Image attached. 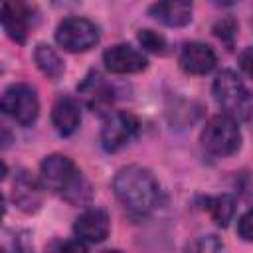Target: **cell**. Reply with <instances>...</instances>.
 I'll use <instances>...</instances> for the list:
<instances>
[{
  "mask_svg": "<svg viewBox=\"0 0 253 253\" xmlns=\"http://www.w3.org/2000/svg\"><path fill=\"white\" fill-rule=\"evenodd\" d=\"M0 107L8 117H12L22 126L34 125L40 113L36 89L28 83H12L10 87H6V91L2 93Z\"/></svg>",
  "mask_w": 253,
  "mask_h": 253,
  "instance_id": "cell-5",
  "label": "cell"
},
{
  "mask_svg": "<svg viewBox=\"0 0 253 253\" xmlns=\"http://www.w3.org/2000/svg\"><path fill=\"white\" fill-rule=\"evenodd\" d=\"M55 40L63 49L71 53H81L91 49L99 42V28L87 18L69 16L59 22L55 30Z\"/></svg>",
  "mask_w": 253,
  "mask_h": 253,
  "instance_id": "cell-6",
  "label": "cell"
},
{
  "mask_svg": "<svg viewBox=\"0 0 253 253\" xmlns=\"http://www.w3.org/2000/svg\"><path fill=\"white\" fill-rule=\"evenodd\" d=\"M53 253H87V247L81 243V239H67L61 241Z\"/></svg>",
  "mask_w": 253,
  "mask_h": 253,
  "instance_id": "cell-23",
  "label": "cell"
},
{
  "mask_svg": "<svg viewBox=\"0 0 253 253\" xmlns=\"http://www.w3.org/2000/svg\"><path fill=\"white\" fill-rule=\"evenodd\" d=\"M51 123L55 126V130L61 136H69L77 130L79 123H81V109L79 103L69 97V95H61L55 99L53 107H51Z\"/></svg>",
  "mask_w": 253,
  "mask_h": 253,
  "instance_id": "cell-12",
  "label": "cell"
},
{
  "mask_svg": "<svg viewBox=\"0 0 253 253\" xmlns=\"http://www.w3.org/2000/svg\"><path fill=\"white\" fill-rule=\"evenodd\" d=\"M32 8L24 2H4L2 4V28L4 32L18 43H24L30 32V26L34 24Z\"/></svg>",
  "mask_w": 253,
  "mask_h": 253,
  "instance_id": "cell-10",
  "label": "cell"
},
{
  "mask_svg": "<svg viewBox=\"0 0 253 253\" xmlns=\"http://www.w3.org/2000/svg\"><path fill=\"white\" fill-rule=\"evenodd\" d=\"M103 63L107 71L117 75H126V73L142 71L146 67V57L142 55V51L134 49L128 43H117L103 53Z\"/></svg>",
  "mask_w": 253,
  "mask_h": 253,
  "instance_id": "cell-8",
  "label": "cell"
},
{
  "mask_svg": "<svg viewBox=\"0 0 253 253\" xmlns=\"http://www.w3.org/2000/svg\"><path fill=\"white\" fill-rule=\"evenodd\" d=\"M34 61L40 67V71L43 75H47L49 79H59L63 73V61L59 59V55L45 43H40L34 51Z\"/></svg>",
  "mask_w": 253,
  "mask_h": 253,
  "instance_id": "cell-16",
  "label": "cell"
},
{
  "mask_svg": "<svg viewBox=\"0 0 253 253\" xmlns=\"http://www.w3.org/2000/svg\"><path fill=\"white\" fill-rule=\"evenodd\" d=\"M111 229V221L105 210L101 208H89L83 213H79V217L73 223V231L77 235V239L81 241H89V243H99L109 235Z\"/></svg>",
  "mask_w": 253,
  "mask_h": 253,
  "instance_id": "cell-11",
  "label": "cell"
},
{
  "mask_svg": "<svg viewBox=\"0 0 253 253\" xmlns=\"http://www.w3.org/2000/svg\"><path fill=\"white\" fill-rule=\"evenodd\" d=\"M200 140H202V146L210 154L229 156L237 152L241 146V130L237 126V121L219 113V115H213L206 123Z\"/></svg>",
  "mask_w": 253,
  "mask_h": 253,
  "instance_id": "cell-4",
  "label": "cell"
},
{
  "mask_svg": "<svg viewBox=\"0 0 253 253\" xmlns=\"http://www.w3.org/2000/svg\"><path fill=\"white\" fill-rule=\"evenodd\" d=\"M101 253H121V251H115V249H107V251H101Z\"/></svg>",
  "mask_w": 253,
  "mask_h": 253,
  "instance_id": "cell-25",
  "label": "cell"
},
{
  "mask_svg": "<svg viewBox=\"0 0 253 253\" xmlns=\"http://www.w3.org/2000/svg\"><path fill=\"white\" fill-rule=\"evenodd\" d=\"M204 208H206V211L211 215V219H213L217 225L225 227V225L231 221L233 213H235V200H233V196H229V194L210 196V198L204 200Z\"/></svg>",
  "mask_w": 253,
  "mask_h": 253,
  "instance_id": "cell-15",
  "label": "cell"
},
{
  "mask_svg": "<svg viewBox=\"0 0 253 253\" xmlns=\"http://www.w3.org/2000/svg\"><path fill=\"white\" fill-rule=\"evenodd\" d=\"M81 91L85 93V99H87V105L91 109H101V107H107L111 103V87L103 83V79L99 75L95 77H89L83 85H81Z\"/></svg>",
  "mask_w": 253,
  "mask_h": 253,
  "instance_id": "cell-17",
  "label": "cell"
},
{
  "mask_svg": "<svg viewBox=\"0 0 253 253\" xmlns=\"http://www.w3.org/2000/svg\"><path fill=\"white\" fill-rule=\"evenodd\" d=\"M138 134V119L128 111H111L101 126V144L107 152H117Z\"/></svg>",
  "mask_w": 253,
  "mask_h": 253,
  "instance_id": "cell-7",
  "label": "cell"
},
{
  "mask_svg": "<svg viewBox=\"0 0 253 253\" xmlns=\"http://www.w3.org/2000/svg\"><path fill=\"white\" fill-rule=\"evenodd\" d=\"M138 42L140 45L146 49V51H152V53H166V40L162 34L154 32V30H140L138 32Z\"/></svg>",
  "mask_w": 253,
  "mask_h": 253,
  "instance_id": "cell-19",
  "label": "cell"
},
{
  "mask_svg": "<svg viewBox=\"0 0 253 253\" xmlns=\"http://www.w3.org/2000/svg\"><path fill=\"white\" fill-rule=\"evenodd\" d=\"M117 200L136 215H146L160 206V186L148 168L138 164L123 166L113 180Z\"/></svg>",
  "mask_w": 253,
  "mask_h": 253,
  "instance_id": "cell-1",
  "label": "cell"
},
{
  "mask_svg": "<svg viewBox=\"0 0 253 253\" xmlns=\"http://www.w3.org/2000/svg\"><path fill=\"white\" fill-rule=\"evenodd\" d=\"M178 63L190 75H206L215 67L217 57H215V51L208 43H204V42H188L180 49Z\"/></svg>",
  "mask_w": 253,
  "mask_h": 253,
  "instance_id": "cell-9",
  "label": "cell"
},
{
  "mask_svg": "<svg viewBox=\"0 0 253 253\" xmlns=\"http://www.w3.org/2000/svg\"><path fill=\"white\" fill-rule=\"evenodd\" d=\"M150 16L170 28L186 26L192 20V4L190 2H156L148 8Z\"/></svg>",
  "mask_w": 253,
  "mask_h": 253,
  "instance_id": "cell-13",
  "label": "cell"
},
{
  "mask_svg": "<svg viewBox=\"0 0 253 253\" xmlns=\"http://www.w3.org/2000/svg\"><path fill=\"white\" fill-rule=\"evenodd\" d=\"M4 253H34V251H32V245L26 239V235L24 237L16 235V237H12V239L8 237L4 241Z\"/></svg>",
  "mask_w": 253,
  "mask_h": 253,
  "instance_id": "cell-21",
  "label": "cell"
},
{
  "mask_svg": "<svg viewBox=\"0 0 253 253\" xmlns=\"http://www.w3.org/2000/svg\"><path fill=\"white\" fill-rule=\"evenodd\" d=\"M213 97L223 115L233 121H249L253 115V97L237 73L223 69L213 79Z\"/></svg>",
  "mask_w": 253,
  "mask_h": 253,
  "instance_id": "cell-3",
  "label": "cell"
},
{
  "mask_svg": "<svg viewBox=\"0 0 253 253\" xmlns=\"http://www.w3.org/2000/svg\"><path fill=\"white\" fill-rule=\"evenodd\" d=\"M237 233L243 241H253V210L245 211L237 221Z\"/></svg>",
  "mask_w": 253,
  "mask_h": 253,
  "instance_id": "cell-22",
  "label": "cell"
},
{
  "mask_svg": "<svg viewBox=\"0 0 253 253\" xmlns=\"http://www.w3.org/2000/svg\"><path fill=\"white\" fill-rule=\"evenodd\" d=\"M40 178L42 184L51 190L53 194H59L71 204H81L89 198V184L83 178L81 170L75 166V162L63 154H49L40 164Z\"/></svg>",
  "mask_w": 253,
  "mask_h": 253,
  "instance_id": "cell-2",
  "label": "cell"
},
{
  "mask_svg": "<svg viewBox=\"0 0 253 253\" xmlns=\"http://www.w3.org/2000/svg\"><path fill=\"white\" fill-rule=\"evenodd\" d=\"M14 202L24 211H34L42 204L40 184L28 172H20L14 180Z\"/></svg>",
  "mask_w": 253,
  "mask_h": 253,
  "instance_id": "cell-14",
  "label": "cell"
},
{
  "mask_svg": "<svg viewBox=\"0 0 253 253\" xmlns=\"http://www.w3.org/2000/svg\"><path fill=\"white\" fill-rule=\"evenodd\" d=\"M239 65H241V69H243L249 77H253V47H247L245 51H241V55H239Z\"/></svg>",
  "mask_w": 253,
  "mask_h": 253,
  "instance_id": "cell-24",
  "label": "cell"
},
{
  "mask_svg": "<svg viewBox=\"0 0 253 253\" xmlns=\"http://www.w3.org/2000/svg\"><path fill=\"white\" fill-rule=\"evenodd\" d=\"M186 253H221V241L217 235H200L192 243H188Z\"/></svg>",
  "mask_w": 253,
  "mask_h": 253,
  "instance_id": "cell-18",
  "label": "cell"
},
{
  "mask_svg": "<svg viewBox=\"0 0 253 253\" xmlns=\"http://www.w3.org/2000/svg\"><path fill=\"white\" fill-rule=\"evenodd\" d=\"M213 32L219 40H223L227 43V47H233V38H235V32H237V26L231 18H223L219 20L215 26H213Z\"/></svg>",
  "mask_w": 253,
  "mask_h": 253,
  "instance_id": "cell-20",
  "label": "cell"
}]
</instances>
